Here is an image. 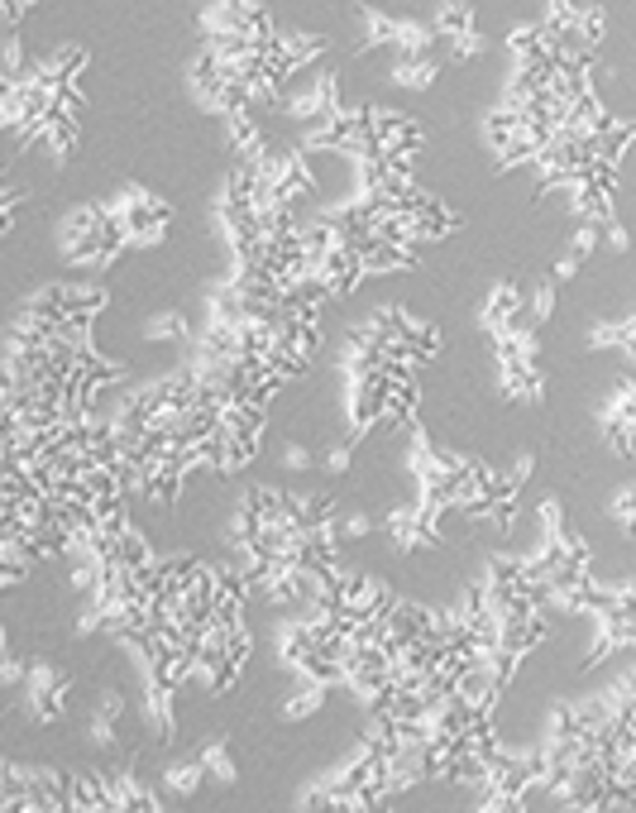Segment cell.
Here are the masks:
<instances>
[{
  "label": "cell",
  "mask_w": 636,
  "mask_h": 813,
  "mask_svg": "<svg viewBox=\"0 0 636 813\" xmlns=\"http://www.w3.org/2000/svg\"><path fill=\"white\" fill-rule=\"evenodd\" d=\"M335 82H340L335 72H321L316 82H307L302 91H292V96L283 101V110L292 115V120H307V125H311V120H326V115H335V110L345 106Z\"/></svg>",
  "instance_id": "cell-1"
},
{
  "label": "cell",
  "mask_w": 636,
  "mask_h": 813,
  "mask_svg": "<svg viewBox=\"0 0 636 813\" xmlns=\"http://www.w3.org/2000/svg\"><path fill=\"white\" fill-rule=\"evenodd\" d=\"M373 110V134L383 144V154H402V149H417L426 144V130L421 120H412L407 110H393V106H369Z\"/></svg>",
  "instance_id": "cell-2"
},
{
  "label": "cell",
  "mask_w": 636,
  "mask_h": 813,
  "mask_svg": "<svg viewBox=\"0 0 636 813\" xmlns=\"http://www.w3.org/2000/svg\"><path fill=\"white\" fill-rule=\"evenodd\" d=\"M517 311H527V292L517 283H493L488 297H483V307H479V330L493 340V335H503L507 321H512Z\"/></svg>",
  "instance_id": "cell-3"
},
{
  "label": "cell",
  "mask_w": 636,
  "mask_h": 813,
  "mask_svg": "<svg viewBox=\"0 0 636 813\" xmlns=\"http://www.w3.org/2000/svg\"><path fill=\"white\" fill-rule=\"evenodd\" d=\"M273 48H278V58L297 72V67H307L311 58H321V53H326V34H307V29H278V34H273Z\"/></svg>",
  "instance_id": "cell-4"
},
{
  "label": "cell",
  "mask_w": 636,
  "mask_h": 813,
  "mask_svg": "<svg viewBox=\"0 0 636 813\" xmlns=\"http://www.w3.org/2000/svg\"><path fill=\"white\" fill-rule=\"evenodd\" d=\"M144 723L154 732V742H173V732H177L173 689H163L158 680H149V689H144Z\"/></svg>",
  "instance_id": "cell-5"
},
{
  "label": "cell",
  "mask_w": 636,
  "mask_h": 813,
  "mask_svg": "<svg viewBox=\"0 0 636 813\" xmlns=\"http://www.w3.org/2000/svg\"><path fill=\"white\" fill-rule=\"evenodd\" d=\"M498 397H503V402H527V407H541V402H546V374H541V364L517 369V374H498Z\"/></svg>",
  "instance_id": "cell-6"
},
{
  "label": "cell",
  "mask_w": 636,
  "mask_h": 813,
  "mask_svg": "<svg viewBox=\"0 0 636 813\" xmlns=\"http://www.w3.org/2000/svg\"><path fill=\"white\" fill-rule=\"evenodd\" d=\"M388 77H393L397 87H407V91H426L440 77V58H436V53H421V58H412V53H397V63L388 67Z\"/></svg>",
  "instance_id": "cell-7"
},
{
  "label": "cell",
  "mask_w": 636,
  "mask_h": 813,
  "mask_svg": "<svg viewBox=\"0 0 636 813\" xmlns=\"http://www.w3.org/2000/svg\"><path fill=\"white\" fill-rule=\"evenodd\" d=\"M383 527H388V536H393V550H402V555H407V550H417V546H431V541H426V531H421L417 503L388 512V522H383Z\"/></svg>",
  "instance_id": "cell-8"
},
{
  "label": "cell",
  "mask_w": 636,
  "mask_h": 813,
  "mask_svg": "<svg viewBox=\"0 0 636 813\" xmlns=\"http://www.w3.org/2000/svg\"><path fill=\"white\" fill-rule=\"evenodd\" d=\"M632 139H636L632 120H613V115H608V125L589 139V149H593V158H608V163H617V158L627 154V144H632Z\"/></svg>",
  "instance_id": "cell-9"
},
{
  "label": "cell",
  "mask_w": 636,
  "mask_h": 813,
  "mask_svg": "<svg viewBox=\"0 0 636 813\" xmlns=\"http://www.w3.org/2000/svg\"><path fill=\"white\" fill-rule=\"evenodd\" d=\"M206 780H211V770H206V761H201V756H197V761H173V766L163 770V785H168L173 794H182V799H192Z\"/></svg>",
  "instance_id": "cell-10"
},
{
  "label": "cell",
  "mask_w": 636,
  "mask_h": 813,
  "mask_svg": "<svg viewBox=\"0 0 636 813\" xmlns=\"http://www.w3.org/2000/svg\"><path fill=\"white\" fill-rule=\"evenodd\" d=\"M603 34H608V15H603V5H579L574 29L565 34V39H574L579 48H598L603 44Z\"/></svg>",
  "instance_id": "cell-11"
},
{
  "label": "cell",
  "mask_w": 636,
  "mask_h": 813,
  "mask_svg": "<svg viewBox=\"0 0 636 813\" xmlns=\"http://www.w3.org/2000/svg\"><path fill=\"white\" fill-rule=\"evenodd\" d=\"M326 689H330V684H321V680H302L297 689H292V699L283 704V718H287V723H302V718H311L316 708L326 704Z\"/></svg>",
  "instance_id": "cell-12"
},
{
  "label": "cell",
  "mask_w": 636,
  "mask_h": 813,
  "mask_svg": "<svg viewBox=\"0 0 636 813\" xmlns=\"http://www.w3.org/2000/svg\"><path fill=\"white\" fill-rule=\"evenodd\" d=\"M436 24H421V20H397V39L393 48L397 53H412V58H421V53H431L436 48Z\"/></svg>",
  "instance_id": "cell-13"
},
{
  "label": "cell",
  "mask_w": 636,
  "mask_h": 813,
  "mask_svg": "<svg viewBox=\"0 0 636 813\" xmlns=\"http://www.w3.org/2000/svg\"><path fill=\"white\" fill-rule=\"evenodd\" d=\"M436 34L440 39H455L464 29H474V5H464V0H440L436 5Z\"/></svg>",
  "instance_id": "cell-14"
},
{
  "label": "cell",
  "mask_w": 636,
  "mask_h": 813,
  "mask_svg": "<svg viewBox=\"0 0 636 813\" xmlns=\"http://www.w3.org/2000/svg\"><path fill=\"white\" fill-rule=\"evenodd\" d=\"M598 421H603V440H608V450H613V455H622V460H632V455H636V426H632V421L617 417V412H608V407H603V417H598Z\"/></svg>",
  "instance_id": "cell-15"
},
{
  "label": "cell",
  "mask_w": 636,
  "mask_h": 813,
  "mask_svg": "<svg viewBox=\"0 0 636 813\" xmlns=\"http://www.w3.org/2000/svg\"><path fill=\"white\" fill-rule=\"evenodd\" d=\"M115 555H120V560H125L130 570H149V565L158 560L154 550H149V541H144V536H139L134 527H125L120 536H115Z\"/></svg>",
  "instance_id": "cell-16"
},
{
  "label": "cell",
  "mask_w": 636,
  "mask_h": 813,
  "mask_svg": "<svg viewBox=\"0 0 636 813\" xmlns=\"http://www.w3.org/2000/svg\"><path fill=\"white\" fill-rule=\"evenodd\" d=\"M48 149H53V158L63 163V158H72V149H77V120H67V115H48V139H44Z\"/></svg>",
  "instance_id": "cell-17"
},
{
  "label": "cell",
  "mask_w": 636,
  "mask_h": 813,
  "mask_svg": "<svg viewBox=\"0 0 636 813\" xmlns=\"http://www.w3.org/2000/svg\"><path fill=\"white\" fill-rule=\"evenodd\" d=\"M144 335H149V340H192V326H187L182 311H158V316H149Z\"/></svg>",
  "instance_id": "cell-18"
},
{
  "label": "cell",
  "mask_w": 636,
  "mask_h": 813,
  "mask_svg": "<svg viewBox=\"0 0 636 813\" xmlns=\"http://www.w3.org/2000/svg\"><path fill=\"white\" fill-rule=\"evenodd\" d=\"M632 340V326H627V316H617V321H598L589 330V350H622Z\"/></svg>",
  "instance_id": "cell-19"
},
{
  "label": "cell",
  "mask_w": 636,
  "mask_h": 813,
  "mask_svg": "<svg viewBox=\"0 0 636 813\" xmlns=\"http://www.w3.org/2000/svg\"><path fill=\"white\" fill-rule=\"evenodd\" d=\"M67 689H72V680H63L58 689H48V694H29V713H34L39 723H58V718H63V704H67Z\"/></svg>",
  "instance_id": "cell-20"
},
{
  "label": "cell",
  "mask_w": 636,
  "mask_h": 813,
  "mask_svg": "<svg viewBox=\"0 0 636 813\" xmlns=\"http://www.w3.org/2000/svg\"><path fill=\"white\" fill-rule=\"evenodd\" d=\"M555 302H560V297H555V273H550V278H541V283H536V287L527 292V311H531V321H536V326H546L550 316H555Z\"/></svg>",
  "instance_id": "cell-21"
},
{
  "label": "cell",
  "mask_w": 636,
  "mask_h": 813,
  "mask_svg": "<svg viewBox=\"0 0 636 813\" xmlns=\"http://www.w3.org/2000/svg\"><path fill=\"white\" fill-rule=\"evenodd\" d=\"M608 517H613V522L627 531V536H636V484L617 488L613 498H608Z\"/></svg>",
  "instance_id": "cell-22"
},
{
  "label": "cell",
  "mask_w": 636,
  "mask_h": 813,
  "mask_svg": "<svg viewBox=\"0 0 636 813\" xmlns=\"http://www.w3.org/2000/svg\"><path fill=\"white\" fill-rule=\"evenodd\" d=\"M201 761H206V770H211L216 785H235V756H230L225 742H211V747L201 751Z\"/></svg>",
  "instance_id": "cell-23"
},
{
  "label": "cell",
  "mask_w": 636,
  "mask_h": 813,
  "mask_svg": "<svg viewBox=\"0 0 636 813\" xmlns=\"http://www.w3.org/2000/svg\"><path fill=\"white\" fill-rule=\"evenodd\" d=\"M598 244H603V225H598V220H574L570 254H574V259H579V264L589 259V254H593V249H598Z\"/></svg>",
  "instance_id": "cell-24"
},
{
  "label": "cell",
  "mask_w": 636,
  "mask_h": 813,
  "mask_svg": "<svg viewBox=\"0 0 636 813\" xmlns=\"http://www.w3.org/2000/svg\"><path fill=\"white\" fill-rule=\"evenodd\" d=\"M335 517H340V507H335L330 493H311V498H302V522H307V527H326V522H335Z\"/></svg>",
  "instance_id": "cell-25"
},
{
  "label": "cell",
  "mask_w": 636,
  "mask_h": 813,
  "mask_svg": "<svg viewBox=\"0 0 636 813\" xmlns=\"http://www.w3.org/2000/svg\"><path fill=\"white\" fill-rule=\"evenodd\" d=\"M445 44H450V58H455V63H474V58H479V53H483V48H488V39H483V34H479V24H474V29H464V34H455V39H445Z\"/></svg>",
  "instance_id": "cell-26"
},
{
  "label": "cell",
  "mask_w": 636,
  "mask_h": 813,
  "mask_svg": "<svg viewBox=\"0 0 636 813\" xmlns=\"http://www.w3.org/2000/svg\"><path fill=\"white\" fill-rule=\"evenodd\" d=\"M63 680H67L63 670H53V665H44V660H39V665H29V680H24V694H48V689H58V684H63Z\"/></svg>",
  "instance_id": "cell-27"
},
{
  "label": "cell",
  "mask_w": 636,
  "mask_h": 813,
  "mask_svg": "<svg viewBox=\"0 0 636 813\" xmlns=\"http://www.w3.org/2000/svg\"><path fill=\"white\" fill-rule=\"evenodd\" d=\"M608 412H617V417H627L636 426V378H627V383H617L613 388V397L603 402Z\"/></svg>",
  "instance_id": "cell-28"
},
{
  "label": "cell",
  "mask_w": 636,
  "mask_h": 813,
  "mask_svg": "<svg viewBox=\"0 0 636 813\" xmlns=\"http://www.w3.org/2000/svg\"><path fill=\"white\" fill-rule=\"evenodd\" d=\"M24 72V44H20V34L10 29L5 34V67H0V82H15Z\"/></svg>",
  "instance_id": "cell-29"
},
{
  "label": "cell",
  "mask_w": 636,
  "mask_h": 813,
  "mask_svg": "<svg viewBox=\"0 0 636 813\" xmlns=\"http://www.w3.org/2000/svg\"><path fill=\"white\" fill-rule=\"evenodd\" d=\"M24 680H29V665H24L20 656H5V665H0V684H5V689H20Z\"/></svg>",
  "instance_id": "cell-30"
},
{
  "label": "cell",
  "mask_w": 636,
  "mask_h": 813,
  "mask_svg": "<svg viewBox=\"0 0 636 813\" xmlns=\"http://www.w3.org/2000/svg\"><path fill=\"white\" fill-rule=\"evenodd\" d=\"M536 517H541V531H560V527H565V507H560V498H546V503L536 507Z\"/></svg>",
  "instance_id": "cell-31"
},
{
  "label": "cell",
  "mask_w": 636,
  "mask_h": 813,
  "mask_svg": "<svg viewBox=\"0 0 636 813\" xmlns=\"http://www.w3.org/2000/svg\"><path fill=\"white\" fill-rule=\"evenodd\" d=\"M20 206H24V192H20V187H5V216H0V230H5V235L15 230V220H20Z\"/></svg>",
  "instance_id": "cell-32"
},
{
  "label": "cell",
  "mask_w": 636,
  "mask_h": 813,
  "mask_svg": "<svg viewBox=\"0 0 636 813\" xmlns=\"http://www.w3.org/2000/svg\"><path fill=\"white\" fill-rule=\"evenodd\" d=\"M603 244H608L613 254H627V244H632L627 240V225H622V220H608V225H603Z\"/></svg>",
  "instance_id": "cell-33"
},
{
  "label": "cell",
  "mask_w": 636,
  "mask_h": 813,
  "mask_svg": "<svg viewBox=\"0 0 636 813\" xmlns=\"http://www.w3.org/2000/svg\"><path fill=\"white\" fill-rule=\"evenodd\" d=\"M340 531H345L350 541H364V536L373 531V517H364V512H350V517L340 522Z\"/></svg>",
  "instance_id": "cell-34"
},
{
  "label": "cell",
  "mask_w": 636,
  "mask_h": 813,
  "mask_svg": "<svg viewBox=\"0 0 636 813\" xmlns=\"http://www.w3.org/2000/svg\"><path fill=\"white\" fill-rule=\"evenodd\" d=\"M120 713H125V699H120V694H101V704H96V718H106V723H120Z\"/></svg>",
  "instance_id": "cell-35"
},
{
  "label": "cell",
  "mask_w": 636,
  "mask_h": 813,
  "mask_svg": "<svg viewBox=\"0 0 636 813\" xmlns=\"http://www.w3.org/2000/svg\"><path fill=\"white\" fill-rule=\"evenodd\" d=\"M283 464H287V469H307L311 450H307V445H297V440H287V445H283Z\"/></svg>",
  "instance_id": "cell-36"
},
{
  "label": "cell",
  "mask_w": 636,
  "mask_h": 813,
  "mask_svg": "<svg viewBox=\"0 0 636 813\" xmlns=\"http://www.w3.org/2000/svg\"><path fill=\"white\" fill-rule=\"evenodd\" d=\"M507 474H512V479H517V484H527L531 474H536V455H527V450H522V455H517V460H512V469H507Z\"/></svg>",
  "instance_id": "cell-37"
},
{
  "label": "cell",
  "mask_w": 636,
  "mask_h": 813,
  "mask_svg": "<svg viewBox=\"0 0 636 813\" xmlns=\"http://www.w3.org/2000/svg\"><path fill=\"white\" fill-rule=\"evenodd\" d=\"M91 742H96V747H115V723H106V718H91Z\"/></svg>",
  "instance_id": "cell-38"
},
{
  "label": "cell",
  "mask_w": 636,
  "mask_h": 813,
  "mask_svg": "<svg viewBox=\"0 0 636 813\" xmlns=\"http://www.w3.org/2000/svg\"><path fill=\"white\" fill-rule=\"evenodd\" d=\"M326 469L330 474H345V469H350V445H335L326 455Z\"/></svg>",
  "instance_id": "cell-39"
},
{
  "label": "cell",
  "mask_w": 636,
  "mask_h": 813,
  "mask_svg": "<svg viewBox=\"0 0 636 813\" xmlns=\"http://www.w3.org/2000/svg\"><path fill=\"white\" fill-rule=\"evenodd\" d=\"M574 273H579V259H574V254H565V259L555 264V283H560V278H574Z\"/></svg>",
  "instance_id": "cell-40"
},
{
  "label": "cell",
  "mask_w": 636,
  "mask_h": 813,
  "mask_svg": "<svg viewBox=\"0 0 636 813\" xmlns=\"http://www.w3.org/2000/svg\"><path fill=\"white\" fill-rule=\"evenodd\" d=\"M622 354H627V364H632V369H636V335H632V340H627V345H622Z\"/></svg>",
  "instance_id": "cell-41"
}]
</instances>
